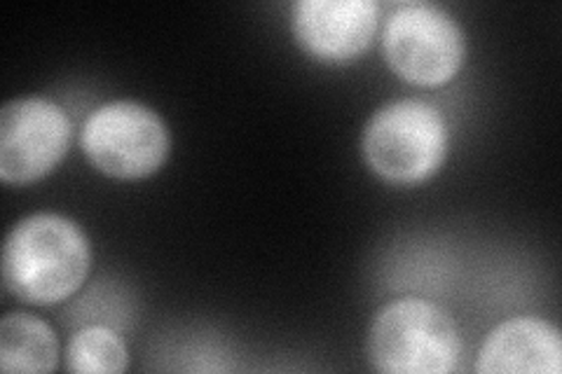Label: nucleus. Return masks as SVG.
Listing matches in <instances>:
<instances>
[{
  "label": "nucleus",
  "mask_w": 562,
  "mask_h": 374,
  "mask_svg": "<svg viewBox=\"0 0 562 374\" xmlns=\"http://www.w3.org/2000/svg\"><path fill=\"white\" fill-rule=\"evenodd\" d=\"M127 349L120 337L103 326L82 328L70 337L66 365L80 374H120L127 370Z\"/></svg>",
  "instance_id": "10"
},
{
  "label": "nucleus",
  "mask_w": 562,
  "mask_h": 374,
  "mask_svg": "<svg viewBox=\"0 0 562 374\" xmlns=\"http://www.w3.org/2000/svg\"><path fill=\"white\" fill-rule=\"evenodd\" d=\"M368 361L384 374H446L460 361V332L434 302L403 297L375 316Z\"/></svg>",
  "instance_id": "2"
},
{
  "label": "nucleus",
  "mask_w": 562,
  "mask_h": 374,
  "mask_svg": "<svg viewBox=\"0 0 562 374\" xmlns=\"http://www.w3.org/2000/svg\"><path fill=\"white\" fill-rule=\"evenodd\" d=\"M378 16L373 0H301L293 5V33L312 57L342 64L371 47Z\"/></svg>",
  "instance_id": "7"
},
{
  "label": "nucleus",
  "mask_w": 562,
  "mask_h": 374,
  "mask_svg": "<svg viewBox=\"0 0 562 374\" xmlns=\"http://www.w3.org/2000/svg\"><path fill=\"white\" fill-rule=\"evenodd\" d=\"M80 146L103 175L138 181L167 162L171 138L162 117L148 105L113 101L87 117Z\"/></svg>",
  "instance_id": "4"
},
{
  "label": "nucleus",
  "mask_w": 562,
  "mask_h": 374,
  "mask_svg": "<svg viewBox=\"0 0 562 374\" xmlns=\"http://www.w3.org/2000/svg\"><path fill=\"white\" fill-rule=\"evenodd\" d=\"M382 49L396 76L419 87H436L457 76L467 43L460 24L446 10L413 3L390 16Z\"/></svg>",
  "instance_id": "5"
},
{
  "label": "nucleus",
  "mask_w": 562,
  "mask_h": 374,
  "mask_svg": "<svg viewBox=\"0 0 562 374\" xmlns=\"http://www.w3.org/2000/svg\"><path fill=\"white\" fill-rule=\"evenodd\" d=\"M562 340L549 320L518 316L487 335L479 351L481 374H560Z\"/></svg>",
  "instance_id": "8"
},
{
  "label": "nucleus",
  "mask_w": 562,
  "mask_h": 374,
  "mask_svg": "<svg viewBox=\"0 0 562 374\" xmlns=\"http://www.w3.org/2000/svg\"><path fill=\"white\" fill-rule=\"evenodd\" d=\"M90 262V241L80 225L57 213H35L5 239L3 281L10 295L47 307L82 286Z\"/></svg>",
  "instance_id": "1"
},
{
  "label": "nucleus",
  "mask_w": 562,
  "mask_h": 374,
  "mask_svg": "<svg viewBox=\"0 0 562 374\" xmlns=\"http://www.w3.org/2000/svg\"><path fill=\"white\" fill-rule=\"evenodd\" d=\"M59 363L57 337L45 320L8 314L0 320V370L8 374H47Z\"/></svg>",
  "instance_id": "9"
},
{
  "label": "nucleus",
  "mask_w": 562,
  "mask_h": 374,
  "mask_svg": "<svg viewBox=\"0 0 562 374\" xmlns=\"http://www.w3.org/2000/svg\"><path fill=\"white\" fill-rule=\"evenodd\" d=\"M448 155V129L436 105L419 99L386 103L363 129V157L380 178L415 185L431 178Z\"/></svg>",
  "instance_id": "3"
},
{
  "label": "nucleus",
  "mask_w": 562,
  "mask_h": 374,
  "mask_svg": "<svg viewBox=\"0 0 562 374\" xmlns=\"http://www.w3.org/2000/svg\"><path fill=\"white\" fill-rule=\"evenodd\" d=\"M70 136V120L55 101H10L0 113V178L10 185L41 181L66 157Z\"/></svg>",
  "instance_id": "6"
}]
</instances>
